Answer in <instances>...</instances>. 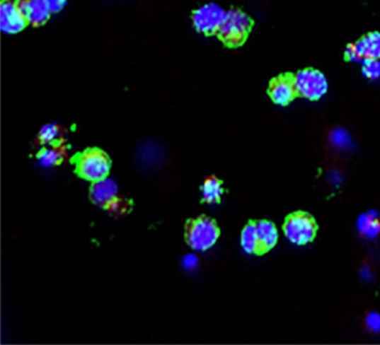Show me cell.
Wrapping results in <instances>:
<instances>
[{
	"label": "cell",
	"mask_w": 380,
	"mask_h": 345,
	"mask_svg": "<svg viewBox=\"0 0 380 345\" xmlns=\"http://www.w3.org/2000/svg\"><path fill=\"white\" fill-rule=\"evenodd\" d=\"M89 199L95 205L116 217L127 215L133 209L131 199L122 195L118 191L117 184L110 178L93 182L89 189Z\"/></svg>",
	"instance_id": "obj_1"
},
{
	"label": "cell",
	"mask_w": 380,
	"mask_h": 345,
	"mask_svg": "<svg viewBox=\"0 0 380 345\" xmlns=\"http://www.w3.org/2000/svg\"><path fill=\"white\" fill-rule=\"evenodd\" d=\"M221 230L217 221L205 215L186 221L184 238L188 245L195 251H207L217 243Z\"/></svg>",
	"instance_id": "obj_2"
},
{
	"label": "cell",
	"mask_w": 380,
	"mask_h": 345,
	"mask_svg": "<svg viewBox=\"0 0 380 345\" xmlns=\"http://www.w3.org/2000/svg\"><path fill=\"white\" fill-rule=\"evenodd\" d=\"M76 174L86 181L98 182L108 177L112 160L103 149L91 147L75 157Z\"/></svg>",
	"instance_id": "obj_3"
},
{
	"label": "cell",
	"mask_w": 380,
	"mask_h": 345,
	"mask_svg": "<svg viewBox=\"0 0 380 345\" xmlns=\"http://www.w3.org/2000/svg\"><path fill=\"white\" fill-rule=\"evenodd\" d=\"M252 25L253 23L247 13L240 9H231L226 11L217 35L230 47H238L247 40Z\"/></svg>",
	"instance_id": "obj_4"
},
{
	"label": "cell",
	"mask_w": 380,
	"mask_h": 345,
	"mask_svg": "<svg viewBox=\"0 0 380 345\" xmlns=\"http://www.w3.org/2000/svg\"><path fill=\"white\" fill-rule=\"evenodd\" d=\"M318 224L309 213L304 211L288 215L283 224V233L296 245H306L317 236Z\"/></svg>",
	"instance_id": "obj_5"
},
{
	"label": "cell",
	"mask_w": 380,
	"mask_h": 345,
	"mask_svg": "<svg viewBox=\"0 0 380 345\" xmlns=\"http://www.w3.org/2000/svg\"><path fill=\"white\" fill-rule=\"evenodd\" d=\"M296 84L299 96L309 100H319L328 90L327 78L315 69H306L296 74Z\"/></svg>",
	"instance_id": "obj_6"
},
{
	"label": "cell",
	"mask_w": 380,
	"mask_h": 345,
	"mask_svg": "<svg viewBox=\"0 0 380 345\" xmlns=\"http://www.w3.org/2000/svg\"><path fill=\"white\" fill-rule=\"evenodd\" d=\"M267 94L275 104L280 106H287L294 102L299 96L296 89V75L286 73L275 77L269 84Z\"/></svg>",
	"instance_id": "obj_7"
},
{
	"label": "cell",
	"mask_w": 380,
	"mask_h": 345,
	"mask_svg": "<svg viewBox=\"0 0 380 345\" xmlns=\"http://www.w3.org/2000/svg\"><path fill=\"white\" fill-rule=\"evenodd\" d=\"M226 11L217 4H207L193 13L192 21L197 32L205 35L217 34Z\"/></svg>",
	"instance_id": "obj_8"
},
{
	"label": "cell",
	"mask_w": 380,
	"mask_h": 345,
	"mask_svg": "<svg viewBox=\"0 0 380 345\" xmlns=\"http://www.w3.org/2000/svg\"><path fill=\"white\" fill-rule=\"evenodd\" d=\"M348 61L360 59H380V34L370 33L354 44L349 45L346 49Z\"/></svg>",
	"instance_id": "obj_9"
},
{
	"label": "cell",
	"mask_w": 380,
	"mask_h": 345,
	"mask_svg": "<svg viewBox=\"0 0 380 345\" xmlns=\"http://www.w3.org/2000/svg\"><path fill=\"white\" fill-rule=\"evenodd\" d=\"M27 25L19 8V0H3L0 6V26L6 34H18Z\"/></svg>",
	"instance_id": "obj_10"
},
{
	"label": "cell",
	"mask_w": 380,
	"mask_h": 345,
	"mask_svg": "<svg viewBox=\"0 0 380 345\" xmlns=\"http://www.w3.org/2000/svg\"><path fill=\"white\" fill-rule=\"evenodd\" d=\"M19 8L27 24L35 27L44 25L52 13L42 0H19Z\"/></svg>",
	"instance_id": "obj_11"
},
{
	"label": "cell",
	"mask_w": 380,
	"mask_h": 345,
	"mask_svg": "<svg viewBox=\"0 0 380 345\" xmlns=\"http://www.w3.org/2000/svg\"><path fill=\"white\" fill-rule=\"evenodd\" d=\"M258 238H259L260 255L267 253L278 243L279 233L275 223L261 220L257 222Z\"/></svg>",
	"instance_id": "obj_12"
},
{
	"label": "cell",
	"mask_w": 380,
	"mask_h": 345,
	"mask_svg": "<svg viewBox=\"0 0 380 345\" xmlns=\"http://www.w3.org/2000/svg\"><path fill=\"white\" fill-rule=\"evenodd\" d=\"M37 158L44 166H57L69 160V149L65 143L53 145L50 148H42L37 154Z\"/></svg>",
	"instance_id": "obj_13"
},
{
	"label": "cell",
	"mask_w": 380,
	"mask_h": 345,
	"mask_svg": "<svg viewBox=\"0 0 380 345\" xmlns=\"http://www.w3.org/2000/svg\"><path fill=\"white\" fill-rule=\"evenodd\" d=\"M223 182L215 175L207 176L203 182L202 201L207 204H219L223 194Z\"/></svg>",
	"instance_id": "obj_14"
},
{
	"label": "cell",
	"mask_w": 380,
	"mask_h": 345,
	"mask_svg": "<svg viewBox=\"0 0 380 345\" xmlns=\"http://www.w3.org/2000/svg\"><path fill=\"white\" fill-rule=\"evenodd\" d=\"M67 129H64L57 124H48L42 126L38 136H37V143L40 145L50 144L56 145L65 141Z\"/></svg>",
	"instance_id": "obj_15"
},
{
	"label": "cell",
	"mask_w": 380,
	"mask_h": 345,
	"mask_svg": "<svg viewBox=\"0 0 380 345\" xmlns=\"http://www.w3.org/2000/svg\"><path fill=\"white\" fill-rule=\"evenodd\" d=\"M242 249L249 254L260 255L259 238H258L257 222L250 221L241 233Z\"/></svg>",
	"instance_id": "obj_16"
},
{
	"label": "cell",
	"mask_w": 380,
	"mask_h": 345,
	"mask_svg": "<svg viewBox=\"0 0 380 345\" xmlns=\"http://www.w3.org/2000/svg\"><path fill=\"white\" fill-rule=\"evenodd\" d=\"M358 230L364 238H374L380 234V217L376 213H364L358 218Z\"/></svg>",
	"instance_id": "obj_17"
},
{
	"label": "cell",
	"mask_w": 380,
	"mask_h": 345,
	"mask_svg": "<svg viewBox=\"0 0 380 345\" xmlns=\"http://www.w3.org/2000/svg\"><path fill=\"white\" fill-rule=\"evenodd\" d=\"M329 141H330L331 145L337 147V148H346L347 146L350 145L349 134L341 129H336L335 131H331Z\"/></svg>",
	"instance_id": "obj_18"
},
{
	"label": "cell",
	"mask_w": 380,
	"mask_h": 345,
	"mask_svg": "<svg viewBox=\"0 0 380 345\" xmlns=\"http://www.w3.org/2000/svg\"><path fill=\"white\" fill-rule=\"evenodd\" d=\"M362 73L368 79L380 78L379 59H366L362 65Z\"/></svg>",
	"instance_id": "obj_19"
},
{
	"label": "cell",
	"mask_w": 380,
	"mask_h": 345,
	"mask_svg": "<svg viewBox=\"0 0 380 345\" xmlns=\"http://www.w3.org/2000/svg\"><path fill=\"white\" fill-rule=\"evenodd\" d=\"M366 327L372 332H380V314L370 312L366 317Z\"/></svg>",
	"instance_id": "obj_20"
},
{
	"label": "cell",
	"mask_w": 380,
	"mask_h": 345,
	"mask_svg": "<svg viewBox=\"0 0 380 345\" xmlns=\"http://www.w3.org/2000/svg\"><path fill=\"white\" fill-rule=\"evenodd\" d=\"M52 13H58L65 7L67 0H42Z\"/></svg>",
	"instance_id": "obj_21"
},
{
	"label": "cell",
	"mask_w": 380,
	"mask_h": 345,
	"mask_svg": "<svg viewBox=\"0 0 380 345\" xmlns=\"http://www.w3.org/2000/svg\"><path fill=\"white\" fill-rule=\"evenodd\" d=\"M197 264H199V259H197V257H195V255L189 254V255H186V257H184L183 265L185 269H195V267H197Z\"/></svg>",
	"instance_id": "obj_22"
}]
</instances>
